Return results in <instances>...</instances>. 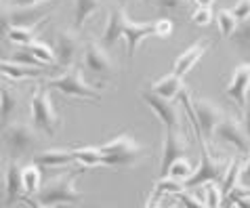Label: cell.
<instances>
[{
	"label": "cell",
	"instance_id": "obj_1",
	"mask_svg": "<svg viewBox=\"0 0 250 208\" xmlns=\"http://www.w3.org/2000/svg\"><path fill=\"white\" fill-rule=\"evenodd\" d=\"M179 97L185 101V107L189 112V118L193 122V128L198 133V139H204V141H210L214 139V130L219 128V124L225 120V112L221 109L217 103H212L210 99H202V97H196V99H189V93L183 91L179 93Z\"/></svg>",
	"mask_w": 250,
	"mask_h": 208
},
{
	"label": "cell",
	"instance_id": "obj_2",
	"mask_svg": "<svg viewBox=\"0 0 250 208\" xmlns=\"http://www.w3.org/2000/svg\"><path fill=\"white\" fill-rule=\"evenodd\" d=\"M86 168H76L67 170L61 175L48 179V181L40 187V191L36 193V200L40 204L55 206V204H76L84 198V193L76 189V179H78Z\"/></svg>",
	"mask_w": 250,
	"mask_h": 208
},
{
	"label": "cell",
	"instance_id": "obj_3",
	"mask_svg": "<svg viewBox=\"0 0 250 208\" xmlns=\"http://www.w3.org/2000/svg\"><path fill=\"white\" fill-rule=\"evenodd\" d=\"M99 149L105 158V166H116V168H130L145 154V149L137 143V139L128 133H120L118 137L109 139Z\"/></svg>",
	"mask_w": 250,
	"mask_h": 208
},
{
	"label": "cell",
	"instance_id": "obj_4",
	"mask_svg": "<svg viewBox=\"0 0 250 208\" xmlns=\"http://www.w3.org/2000/svg\"><path fill=\"white\" fill-rule=\"evenodd\" d=\"M51 88L44 84H38L36 91L32 93V99H30V109H32V120H34V126H36L40 133H44L48 137H55L57 130L61 126V120L57 112L53 109V103H51V95H48Z\"/></svg>",
	"mask_w": 250,
	"mask_h": 208
},
{
	"label": "cell",
	"instance_id": "obj_5",
	"mask_svg": "<svg viewBox=\"0 0 250 208\" xmlns=\"http://www.w3.org/2000/svg\"><path fill=\"white\" fill-rule=\"evenodd\" d=\"M48 88H57L67 97H80V99H91V101H101V93L95 91V88L84 80V76L78 67H67L65 74L57 76V78L46 80Z\"/></svg>",
	"mask_w": 250,
	"mask_h": 208
},
{
	"label": "cell",
	"instance_id": "obj_6",
	"mask_svg": "<svg viewBox=\"0 0 250 208\" xmlns=\"http://www.w3.org/2000/svg\"><path fill=\"white\" fill-rule=\"evenodd\" d=\"M4 141L9 145L13 158H21L30 151H36V147L40 145L38 128L25 122H9L4 128Z\"/></svg>",
	"mask_w": 250,
	"mask_h": 208
},
{
	"label": "cell",
	"instance_id": "obj_7",
	"mask_svg": "<svg viewBox=\"0 0 250 208\" xmlns=\"http://www.w3.org/2000/svg\"><path fill=\"white\" fill-rule=\"evenodd\" d=\"M200 151H202V160H200L198 168L193 170V175L189 179H185V181H181L183 189H196V187L204 185L208 181H223V177L227 172L229 164L214 160L210 156V151H208V147L204 145V139H200Z\"/></svg>",
	"mask_w": 250,
	"mask_h": 208
},
{
	"label": "cell",
	"instance_id": "obj_8",
	"mask_svg": "<svg viewBox=\"0 0 250 208\" xmlns=\"http://www.w3.org/2000/svg\"><path fill=\"white\" fill-rule=\"evenodd\" d=\"M187 139L181 133V128H164V143H162V156H160V177L168 175V168L179 158H185L187 154Z\"/></svg>",
	"mask_w": 250,
	"mask_h": 208
},
{
	"label": "cell",
	"instance_id": "obj_9",
	"mask_svg": "<svg viewBox=\"0 0 250 208\" xmlns=\"http://www.w3.org/2000/svg\"><path fill=\"white\" fill-rule=\"evenodd\" d=\"M53 51L59 67H72L82 51V40L78 36V30H59L57 36H55Z\"/></svg>",
	"mask_w": 250,
	"mask_h": 208
},
{
	"label": "cell",
	"instance_id": "obj_10",
	"mask_svg": "<svg viewBox=\"0 0 250 208\" xmlns=\"http://www.w3.org/2000/svg\"><path fill=\"white\" fill-rule=\"evenodd\" d=\"M141 99L154 109V114L160 118L164 128H181V116H179V109L170 99H164V97L151 91H141Z\"/></svg>",
	"mask_w": 250,
	"mask_h": 208
},
{
	"label": "cell",
	"instance_id": "obj_11",
	"mask_svg": "<svg viewBox=\"0 0 250 208\" xmlns=\"http://www.w3.org/2000/svg\"><path fill=\"white\" fill-rule=\"evenodd\" d=\"M214 139L231 145L233 149H238L240 156H244L250 151V137L246 135L244 126H242L240 122L231 120V118H225V120L219 124V128L214 130Z\"/></svg>",
	"mask_w": 250,
	"mask_h": 208
},
{
	"label": "cell",
	"instance_id": "obj_12",
	"mask_svg": "<svg viewBox=\"0 0 250 208\" xmlns=\"http://www.w3.org/2000/svg\"><path fill=\"white\" fill-rule=\"evenodd\" d=\"M82 57H84V67L88 72H93L97 76H112L114 74V61L109 57L107 48L99 44V42H86L84 44V53H82Z\"/></svg>",
	"mask_w": 250,
	"mask_h": 208
},
{
	"label": "cell",
	"instance_id": "obj_13",
	"mask_svg": "<svg viewBox=\"0 0 250 208\" xmlns=\"http://www.w3.org/2000/svg\"><path fill=\"white\" fill-rule=\"evenodd\" d=\"M248 93H250V63H240L231 72L227 84V95L235 101V105L240 109L246 107L248 103Z\"/></svg>",
	"mask_w": 250,
	"mask_h": 208
},
{
	"label": "cell",
	"instance_id": "obj_14",
	"mask_svg": "<svg viewBox=\"0 0 250 208\" xmlns=\"http://www.w3.org/2000/svg\"><path fill=\"white\" fill-rule=\"evenodd\" d=\"M149 36H156L154 23H137V21H130L126 17V21H124V32H122V38L126 40V57L133 59L139 44Z\"/></svg>",
	"mask_w": 250,
	"mask_h": 208
},
{
	"label": "cell",
	"instance_id": "obj_15",
	"mask_svg": "<svg viewBox=\"0 0 250 208\" xmlns=\"http://www.w3.org/2000/svg\"><path fill=\"white\" fill-rule=\"evenodd\" d=\"M23 191V168L17 162V158H11V162L4 168V198L6 206H13L19 200V193Z\"/></svg>",
	"mask_w": 250,
	"mask_h": 208
},
{
	"label": "cell",
	"instance_id": "obj_16",
	"mask_svg": "<svg viewBox=\"0 0 250 208\" xmlns=\"http://www.w3.org/2000/svg\"><path fill=\"white\" fill-rule=\"evenodd\" d=\"M124 21H126V13H124L122 6H116V4L109 6L107 23L103 27V34H101V44L105 48H112L118 42V38H122Z\"/></svg>",
	"mask_w": 250,
	"mask_h": 208
},
{
	"label": "cell",
	"instance_id": "obj_17",
	"mask_svg": "<svg viewBox=\"0 0 250 208\" xmlns=\"http://www.w3.org/2000/svg\"><path fill=\"white\" fill-rule=\"evenodd\" d=\"M76 160L74 149H61V147H53V149H42L36 151L32 156V162L40 166V168H57V166H65L72 164Z\"/></svg>",
	"mask_w": 250,
	"mask_h": 208
},
{
	"label": "cell",
	"instance_id": "obj_18",
	"mask_svg": "<svg viewBox=\"0 0 250 208\" xmlns=\"http://www.w3.org/2000/svg\"><path fill=\"white\" fill-rule=\"evenodd\" d=\"M206 51H208V42H206V40L191 44L189 48H185V51L175 59V65H172V74H177V76H181V78H183L185 74H189L191 69L196 67V63L204 57Z\"/></svg>",
	"mask_w": 250,
	"mask_h": 208
},
{
	"label": "cell",
	"instance_id": "obj_19",
	"mask_svg": "<svg viewBox=\"0 0 250 208\" xmlns=\"http://www.w3.org/2000/svg\"><path fill=\"white\" fill-rule=\"evenodd\" d=\"M21 107V95L0 82V122L9 124Z\"/></svg>",
	"mask_w": 250,
	"mask_h": 208
},
{
	"label": "cell",
	"instance_id": "obj_20",
	"mask_svg": "<svg viewBox=\"0 0 250 208\" xmlns=\"http://www.w3.org/2000/svg\"><path fill=\"white\" fill-rule=\"evenodd\" d=\"M185 88V82L181 76H177V74H166L162 76V78H158L156 82H151V86H149V91L151 93H156L160 97H164V99H175V97H179V93H181Z\"/></svg>",
	"mask_w": 250,
	"mask_h": 208
},
{
	"label": "cell",
	"instance_id": "obj_21",
	"mask_svg": "<svg viewBox=\"0 0 250 208\" xmlns=\"http://www.w3.org/2000/svg\"><path fill=\"white\" fill-rule=\"evenodd\" d=\"M0 74L11 82H19V80H27V78H34V76H40L42 74V67H30V65L15 63V61L0 59Z\"/></svg>",
	"mask_w": 250,
	"mask_h": 208
},
{
	"label": "cell",
	"instance_id": "obj_22",
	"mask_svg": "<svg viewBox=\"0 0 250 208\" xmlns=\"http://www.w3.org/2000/svg\"><path fill=\"white\" fill-rule=\"evenodd\" d=\"M193 196H196L200 202H204L208 208H221V204L225 202L223 191H221L217 181H208L204 185L196 187V189H193Z\"/></svg>",
	"mask_w": 250,
	"mask_h": 208
},
{
	"label": "cell",
	"instance_id": "obj_23",
	"mask_svg": "<svg viewBox=\"0 0 250 208\" xmlns=\"http://www.w3.org/2000/svg\"><path fill=\"white\" fill-rule=\"evenodd\" d=\"M99 9L101 0H74V30L80 32Z\"/></svg>",
	"mask_w": 250,
	"mask_h": 208
},
{
	"label": "cell",
	"instance_id": "obj_24",
	"mask_svg": "<svg viewBox=\"0 0 250 208\" xmlns=\"http://www.w3.org/2000/svg\"><path fill=\"white\" fill-rule=\"evenodd\" d=\"M44 23V19L42 21H38V23H32V25H13L9 32H6V40L13 44H19V46H25V44H30L32 40H36L38 36V27Z\"/></svg>",
	"mask_w": 250,
	"mask_h": 208
},
{
	"label": "cell",
	"instance_id": "obj_25",
	"mask_svg": "<svg viewBox=\"0 0 250 208\" xmlns=\"http://www.w3.org/2000/svg\"><path fill=\"white\" fill-rule=\"evenodd\" d=\"M74 156H76V160L82 166H86V168H91V166H105V158H103L99 147H91V145H86V147H76Z\"/></svg>",
	"mask_w": 250,
	"mask_h": 208
},
{
	"label": "cell",
	"instance_id": "obj_26",
	"mask_svg": "<svg viewBox=\"0 0 250 208\" xmlns=\"http://www.w3.org/2000/svg\"><path fill=\"white\" fill-rule=\"evenodd\" d=\"M42 187V175H40V166L30 164L23 168V191L25 196H36Z\"/></svg>",
	"mask_w": 250,
	"mask_h": 208
},
{
	"label": "cell",
	"instance_id": "obj_27",
	"mask_svg": "<svg viewBox=\"0 0 250 208\" xmlns=\"http://www.w3.org/2000/svg\"><path fill=\"white\" fill-rule=\"evenodd\" d=\"M231 40L244 57H250V17L244 19V21H238V27H235Z\"/></svg>",
	"mask_w": 250,
	"mask_h": 208
},
{
	"label": "cell",
	"instance_id": "obj_28",
	"mask_svg": "<svg viewBox=\"0 0 250 208\" xmlns=\"http://www.w3.org/2000/svg\"><path fill=\"white\" fill-rule=\"evenodd\" d=\"M240 175H242V160H240V156H238L235 160L229 162L227 172H225L223 181H221V191H223V198L233 189L235 185H240Z\"/></svg>",
	"mask_w": 250,
	"mask_h": 208
},
{
	"label": "cell",
	"instance_id": "obj_29",
	"mask_svg": "<svg viewBox=\"0 0 250 208\" xmlns=\"http://www.w3.org/2000/svg\"><path fill=\"white\" fill-rule=\"evenodd\" d=\"M30 51L34 53V57H36L40 63H48V65H55L57 63V57H55V51L48 44H44V42H40V40H32L30 44H25Z\"/></svg>",
	"mask_w": 250,
	"mask_h": 208
},
{
	"label": "cell",
	"instance_id": "obj_30",
	"mask_svg": "<svg viewBox=\"0 0 250 208\" xmlns=\"http://www.w3.org/2000/svg\"><path fill=\"white\" fill-rule=\"evenodd\" d=\"M217 25H219L221 34H223V38H231L235 27H238V19L233 17V13L229 9H221L217 13Z\"/></svg>",
	"mask_w": 250,
	"mask_h": 208
},
{
	"label": "cell",
	"instance_id": "obj_31",
	"mask_svg": "<svg viewBox=\"0 0 250 208\" xmlns=\"http://www.w3.org/2000/svg\"><path fill=\"white\" fill-rule=\"evenodd\" d=\"M193 175V166L185 160V158H179V160L172 162V166L168 168V177L172 179H181V181H185V179H189Z\"/></svg>",
	"mask_w": 250,
	"mask_h": 208
},
{
	"label": "cell",
	"instance_id": "obj_32",
	"mask_svg": "<svg viewBox=\"0 0 250 208\" xmlns=\"http://www.w3.org/2000/svg\"><path fill=\"white\" fill-rule=\"evenodd\" d=\"M11 61H15V63H21V65H30V67H42L44 65V63H40V61L34 57V53L27 46H19L17 51L13 53Z\"/></svg>",
	"mask_w": 250,
	"mask_h": 208
},
{
	"label": "cell",
	"instance_id": "obj_33",
	"mask_svg": "<svg viewBox=\"0 0 250 208\" xmlns=\"http://www.w3.org/2000/svg\"><path fill=\"white\" fill-rule=\"evenodd\" d=\"M156 25V38H170L172 36V30H175V25H172L170 19H158V21H154Z\"/></svg>",
	"mask_w": 250,
	"mask_h": 208
},
{
	"label": "cell",
	"instance_id": "obj_34",
	"mask_svg": "<svg viewBox=\"0 0 250 208\" xmlns=\"http://www.w3.org/2000/svg\"><path fill=\"white\" fill-rule=\"evenodd\" d=\"M191 23L204 27L208 23H212V11L210 9H196L191 13Z\"/></svg>",
	"mask_w": 250,
	"mask_h": 208
},
{
	"label": "cell",
	"instance_id": "obj_35",
	"mask_svg": "<svg viewBox=\"0 0 250 208\" xmlns=\"http://www.w3.org/2000/svg\"><path fill=\"white\" fill-rule=\"evenodd\" d=\"M233 17L238 19V21H244V19L250 17V0H238L235 2V6L231 9Z\"/></svg>",
	"mask_w": 250,
	"mask_h": 208
},
{
	"label": "cell",
	"instance_id": "obj_36",
	"mask_svg": "<svg viewBox=\"0 0 250 208\" xmlns=\"http://www.w3.org/2000/svg\"><path fill=\"white\" fill-rule=\"evenodd\" d=\"M177 198H179V202L183 204V208H208L204 202H200V200L193 196V193H183V191H179Z\"/></svg>",
	"mask_w": 250,
	"mask_h": 208
},
{
	"label": "cell",
	"instance_id": "obj_37",
	"mask_svg": "<svg viewBox=\"0 0 250 208\" xmlns=\"http://www.w3.org/2000/svg\"><path fill=\"white\" fill-rule=\"evenodd\" d=\"M11 9L0 6V36H6V32L11 30Z\"/></svg>",
	"mask_w": 250,
	"mask_h": 208
},
{
	"label": "cell",
	"instance_id": "obj_38",
	"mask_svg": "<svg viewBox=\"0 0 250 208\" xmlns=\"http://www.w3.org/2000/svg\"><path fill=\"white\" fill-rule=\"evenodd\" d=\"M42 2L44 0H9V6L11 9H34Z\"/></svg>",
	"mask_w": 250,
	"mask_h": 208
},
{
	"label": "cell",
	"instance_id": "obj_39",
	"mask_svg": "<svg viewBox=\"0 0 250 208\" xmlns=\"http://www.w3.org/2000/svg\"><path fill=\"white\" fill-rule=\"evenodd\" d=\"M156 4L166 11H177L181 4H185V0H156Z\"/></svg>",
	"mask_w": 250,
	"mask_h": 208
},
{
	"label": "cell",
	"instance_id": "obj_40",
	"mask_svg": "<svg viewBox=\"0 0 250 208\" xmlns=\"http://www.w3.org/2000/svg\"><path fill=\"white\" fill-rule=\"evenodd\" d=\"M248 158H246V162L242 164V175H240V181H242V185H248L250 187V151L246 154Z\"/></svg>",
	"mask_w": 250,
	"mask_h": 208
},
{
	"label": "cell",
	"instance_id": "obj_41",
	"mask_svg": "<svg viewBox=\"0 0 250 208\" xmlns=\"http://www.w3.org/2000/svg\"><path fill=\"white\" fill-rule=\"evenodd\" d=\"M160 198H162V191L156 189V187H154L151 196L147 198V202H145V208H160Z\"/></svg>",
	"mask_w": 250,
	"mask_h": 208
},
{
	"label": "cell",
	"instance_id": "obj_42",
	"mask_svg": "<svg viewBox=\"0 0 250 208\" xmlns=\"http://www.w3.org/2000/svg\"><path fill=\"white\" fill-rule=\"evenodd\" d=\"M242 126H244V130H246V135L250 137V103H246V107L242 109Z\"/></svg>",
	"mask_w": 250,
	"mask_h": 208
},
{
	"label": "cell",
	"instance_id": "obj_43",
	"mask_svg": "<svg viewBox=\"0 0 250 208\" xmlns=\"http://www.w3.org/2000/svg\"><path fill=\"white\" fill-rule=\"evenodd\" d=\"M231 206H235V208H250V196H244V198H235V200H231L229 202Z\"/></svg>",
	"mask_w": 250,
	"mask_h": 208
},
{
	"label": "cell",
	"instance_id": "obj_44",
	"mask_svg": "<svg viewBox=\"0 0 250 208\" xmlns=\"http://www.w3.org/2000/svg\"><path fill=\"white\" fill-rule=\"evenodd\" d=\"M23 202H25V206H27V208H53V206L40 204V202H38V200H32L30 196H27V198H23Z\"/></svg>",
	"mask_w": 250,
	"mask_h": 208
},
{
	"label": "cell",
	"instance_id": "obj_45",
	"mask_svg": "<svg viewBox=\"0 0 250 208\" xmlns=\"http://www.w3.org/2000/svg\"><path fill=\"white\" fill-rule=\"evenodd\" d=\"M191 2L196 4V9H210L217 0H191Z\"/></svg>",
	"mask_w": 250,
	"mask_h": 208
},
{
	"label": "cell",
	"instance_id": "obj_46",
	"mask_svg": "<svg viewBox=\"0 0 250 208\" xmlns=\"http://www.w3.org/2000/svg\"><path fill=\"white\" fill-rule=\"evenodd\" d=\"M2 172H4V168H2V162H0V177H2Z\"/></svg>",
	"mask_w": 250,
	"mask_h": 208
},
{
	"label": "cell",
	"instance_id": "obj_47",
	"mask_svg": "<svg viewBox=\"0 0 250 208\" xmlns=\"http://www.w3.org/2000/svg\"><path fill=\"white\" fill-rule=\"evenodd\" d=\"M143 2H145V4H149V2H156V0H143Z\"/></svg>",
	"mask_w": 250,
	"mask_h": 208
},
{
	"label": "cell",
	"instance_id": "obj_48",
	"mask_svg": "<svg viewBox=\"0 0 250 208\" xmlns=\"http://www.w3.org/2000/svg\"><path fill=\"white\" fill-rule=\"evenodd\" d=\"M170 208H179V206H170Z\"/></svg>",
	"mask_w": 250,
	"mask_h": 208
},
{
	"label": "cell",
	"instance_id": "obj_49",
	"mask_svg": "<svg viewBox=\"0 0 250 208\" xmlns=\"http://www.w3.org/2000/svg\"><path fill=\"white\" fill-rule=\"evenodd\" d=\"M0 82H2V78H0Z\"/></svg>",
	"mask_w": 250,
	"mask_h": 208
}]
</instances>
